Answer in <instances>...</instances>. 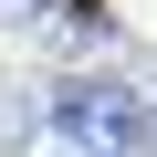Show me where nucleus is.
Masks as SVG:
<instances>
[{"mask_svg": "<svg viewBox=\"0 0 157 157\" xmlns=\"http://www.w3.org/2000/svg\"><path fill=\"white\" fill-rule=\"evenodd\" d=\"M42 136L52 157H157V115L136 94V73L115 63H63L42 84Z\"/></svg>", "mask_w": 157, "mask_h": 157, "instance_id": "f257e3e1", "label": "nucleus"}, {"mask_svg": "<svg viewBox=\"0 0 157 157\" xmlns=\"http://www.w3.org/2000/svg\"><path fill=\"white\" fill-rule=\"evenodd\" d=\"M42 136V84L32 73H0V157H21Z\"/></svg>", "mask_w": 157, "mask_h": 157, "instance_id": "f03ea898", "label": "nucleus"}]
</instances>
